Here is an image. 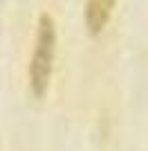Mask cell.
Masks as SVG:
<instances>
[{"instance_id": "obj_1", "label": "cell", "mask_w": 148, "mask_h": 151, "mask_svg": "<svg viewBox=\"0 0 148 151\" xmlns=\"http://www.w3.org/2000/svg\"><path fill=\"white\" fill-rule=\"evenodd\" d=\"M56 54V25L49 14H41L36 27V45L29 61V88L34 97H43L52 81Z\"/></svg>"}, {"instance_id": "obj_2", "label": "cell", "mask_w": 148, "mask_h": 151, "mask_svg": "<svg viewBox=\"0 0 148 151\" xmlns=\"http://www.w3.org/2000/svg\"><path fill=\"white\" fill-rule=\"evenodd\" d=\"M112 9H115V0H88L85 5V25L90 34H101L105 25L110 23Z\"/></svg>"}]
</instances>
